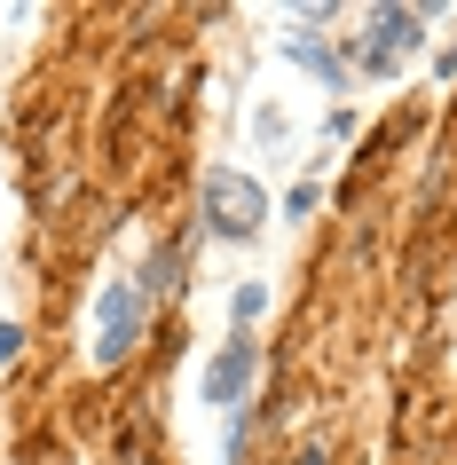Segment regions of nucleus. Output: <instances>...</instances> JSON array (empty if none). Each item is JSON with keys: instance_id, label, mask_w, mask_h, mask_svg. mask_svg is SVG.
<instances>
[{"instance_id": "nucleus-1", "label": "nucleus", "mask_w": 457, "mask_h": 465, "mask_svg": "<svg viewBox=\"0 0 457 465\" xmlns=\"http://www.w3.org/2000/svg\"><path fill=\"white\" fill-rule=\"evenodd\" d=\"M197 197H205V229H214V237H253L268 221V197H261V182L244 166H205Z\"/></svg>"}, {"instance_id": "nucleus-2", "label": "nucleus", "mask_w": 457, "mask_h": 465, "mask_svg": "<svg viewBox=\"0 0 457 465\" xmlns=\"http://www.w3.org/2000/svg\"><path fill=\"white\" fill-rule=\"evenodd\" d=\"M143 316H150V284L143 276H126V284H111L103 292V316H95V363H126V347L143 340Z\"/></svg>"}, {"instance_id": "nucleus-3", "label": "nucleus", "mask_w": 457, "mask_h": 465, "mask_svg": "<svg viewBox=\"0 0 457 465\" xmlns=\"http://www.w3.org/2000/svg\"><path fill=\"white\" fill-rule=\"evenodd\" d=\"M197 394L214 402V411H244V394H253V340H229L205 363V379H197Z\"/></svg>"}, {"instance_id": "nucleus-4", "label": "nucleus", "mask_w": 457, "mask_h": 465, "mask_svg": "<svg viewBox=\"0 0 457 465\" xmlns=\"http://www.w3.org/2000/svg\"><path fill=\"white\" fill-rule=\"evenodd\" d=\"M418 25H426L418 8H379V16H371V40H363V64H371V72H394V64L418 48Z\"/></svg>"}, {"instance_id": "nucleus-5", "label": "nucleus", "mask_w": 457, "mask_h": 465, "mask_svg": "<svg viewBox=\"0 0 457 465\" xmlns=\"http://www.w3.org/2000/svg\"><path fill=\"white\" fill-rule=\"evenodd\" d=\"M143 284H150V300H182V245H158Z\"/></svg>"}, {"instance_id": "nucleus-6", "label": "nucleus", "mask_w": 457, "mask_h": 465, "mask_svg": "<svg viewBox=\"0 0 457 465\" xmlns=\"http://www.w3.org/2000/svg\"><path fill=\"white\" fill-rule=\"evenodd\" d=\"M292 64H308V72L323 79V87H339V64H332L323 48H308V40H292Z\"/></svg>"}, {"instance_id": "nucleus-7", "label": "nucleus", "mask_w": 457, "mask_h": 465, "mask_svg": "<svg viewBox=\"0 0 457 465\" xmlns=\"http://www.w3.org/2000/svg\"><path fill=\"white\" fill-rule=\"evenodd\" d=\"M261 308H268V292H261V284H244V292L229 300V316H237V331H253V323H261Z\"/></svg>"}, {"instance_id": "nucleus-8", "label": "nucleus", "mask_w": 457, "mask_h": 465, "mask_svg": "<svg viewBox=\"0 0 457 465\" xmlns=\"http://www.w3.org/2000/svg\"><path fill=\"white\" fill-rule=\"evenodd\" d=\"M16 355H25V331H16V323H0V363H16Z\"/></svg>"}, {"instance_id": "nucleus-9", "label": "nucleus", "mask_w": 457, "mask_h": 465, "mask_svg": "<svg viewBox=\"0 0 457 465\" xmlns=\"http://www.w3.org/2000/svg\"><path fill=\"white\" fill-rule=\"evenodd\" d=\"M300 465H332V458H323V450H308V458H300Z\"/></svg>"}]
</instances>
